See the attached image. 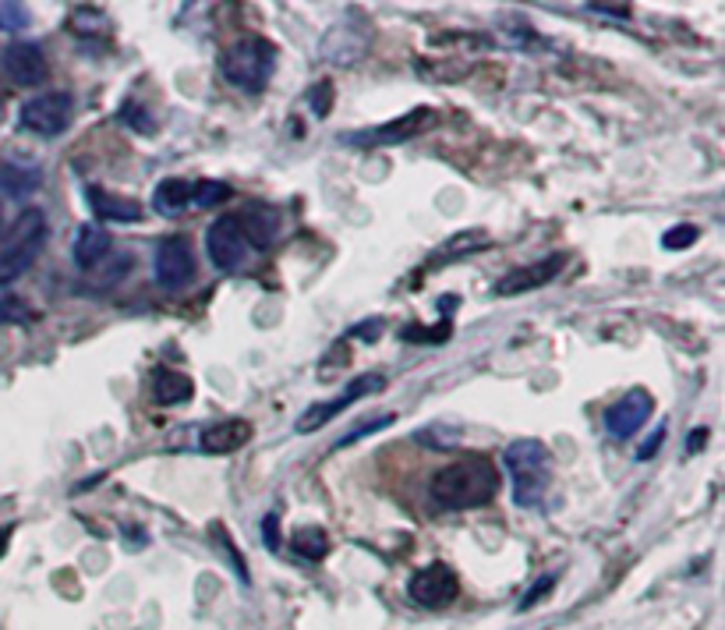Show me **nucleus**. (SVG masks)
Returning a JSON list of instances; mask_svg holds the SVG:
<instances>
[{
    "mask_svg": "<svg viewBox=\"0 0 725 630\" xmlns=\"http://www.w3.org/2000/svg\"><path fill=\"white\" fill-rule=\"evenodd\" d=\"M71 113H75V99H71L67 93H47V96L28 99V104L19 110V124L33 135L57 138L61 132H67Z\"/></svg>",
    "mask_w": 725,
    "mask_h": 630,
    "instance_id": "nucleus-5",
    "label": "nucleus"
},
{
    "mask_svg": "<svg viewBox=\"0 0 725 630\" xmlns=\"http://www.w3.org/2000/svg\"><path fill=\"white\" fill-rule=\"evenodd\" d=\"M509 478H514V499L517 507H538L549 493V450L538 439H517L503 453Z\"/></svg>",
    "mask_w": 725,
    "mask_h": 630,
    "instance_id": "nucleus-3",
    "label": "nucleus"
},
{
    "mask_svg": "<svg viewBox=\"0 0 725 630\" xmlns=\"http://www.w3.org/2000/svg\"><path fill=\"white\" fill-rule=\"evenodd\" d=\"M457 592H460V581H457V574H453L446 564L421 567V570H415V578L407 581V595L415 598L418 606H425V609L450 606L453 598H457Z\"/></svg>",
    "mask_w": 725,
    "mask_h": 630,
    "instance_id": "nucleus-9",
    "label": "nucleus"
},
{
    "mask_svg": "<svg viewBox=\"0 0 725 630\" xmlns=\"http://www.w3.org/2000/svg\"><path fill=\"white\" fill-rule=\"evenodd\" d=\"M0 68H4V75L14 85H25V89L47 82V53L39 50V43H28V39L11 43L4 57H0Z\"/></svg>",
    "mask_w": 725,
    "mask_h": 630,
    "instance_id": "nucleus-11",
    "label": "nucleus"
},
{
    "mask_svg": "<svg viewBox=\"0 0 725 630\" xmlns=\"http://www.w3.org/2000/svg\"><path fill=\"white\" fill-rule=\"evenodd\" d=\"M71 28H78V33H85V28H96V33H103V28H107V14L89 11V8H78L75 14H71Z\"/></svg>",
    "mask_w": 725,
    "mask_h": 630,
    "instance_id": "nucleus-27",
    "label": "nucleus"
},
{
    "mask_svg": "<svg viewBox=\"0 0 725 630\" xmlns=\"http://www.w3.org/2000/svg\"><path fill=\"white\" fill-rule=\"evenodd\" d=\"M552 584H556V578H552V574H545L542 581H538L534 589H531L528 595L520 598V613H528V609H531L534 603H542V598H545V595L552 592Z\"/></svg>",
    "mask_w": 725,
    "mask_h": 630,
    "instance_id": "nucleus-30",
    "label": "nucleus"
},
{
    "mask_svg": "<svg viewBox=\"0 0 725 630\" xmlns=\"http://www.w3.org/2000/svg\"><path fill=\"white\" fill-rule=\"evenodd\" d=\"M121 121H124V124H135L142 135H149V132H152V121H149V113L142 110L138 104H127V107L121 110Z\"/></svg>",
    "mask_w": 725,
    "mask_h": 630,
    "instance_id": "nucleus-29",
    "label": "nucleus"
},
{
    "mask_svg": "<svg viewBox=\"0 0 725 630\" xmlns=\"http://www.w3.org/2000/svg\"><path fill=\"white\" fill-rule=\"evenodd\" d=\"M651 411H655V397H651L648 390H630L627 397H619L616 404L609 408L605 425L616 439H630L637 428L651 419Z\"/></svg>",
    "mask_w": 725,
    "mask_h": 630,
    "instance_id": "nucleus-13",
    "label": "nucleus"
},
{
    "mask_svg": "<svg viewBox=\"0 0 725 630\" xmlns=\"http://www.w3.org/2000/svg\"><path fill=\"white\" fill-rule=\"evenodd\" d=\"M42 184V174L36 163H25V160H0V192L11 195V198H25L33 195Z\"/></svg>",
    "mask_w": 725,
    "mask_h": 630,
    "instance_id": "nucleus-16",
    "label": "nucleus"
},
{
    "mask_svg": "<svg viewBox=\"0 0 725 630\" xmlns=\"http://www.w3.org/2000/svg\"><path fill=\"white\" fill-rule=\"evenodd\" d=\"M294 549H297V556H305V560H322V556L330 553V538H325L322 528L308 524L294 535Z\"/></svg>",
    "mask_w": 725,
    "mask_h": 630,
    "instance_id": "nucleus-22",
    "label": "nucleus"
},
{
    "mask_svg": "<svg viewBox=\"0 0 725 630\" xmlns=\"http://www.w3.org/2000/svg\"><path fill=\"white\" fill-rule=\"evenodd\" d=\"M330 99H333V85L330 82H319L316 89L308 93V104H311V110H316V118H325L330 113Z\"/></svg>",
    "mask_w": 725,
    "mask_h": 630,
    "instance_id": "nucleus-28",
    "label": "nucleus"
},
{
    "mask_svg": "<svg viewBox=\"0 0 725 630\" xmlns=\"http://www.w3.org/2000/svg\"><path fill=\"white\" fill-rule=\"evenodd\" d=\"M231 198V189H226L223 181H198L195 184V195H192V203L195 206H217V203H226Z\"/></svg>",
    "mask_w": 725,
    "mask_h": 630,
    "instance_id": "nucleus-24",
    "label": "nucleus"
},
{
    "mask_svg": "<svg viewBox=\"0 0 725 630\" xmlns=\"http://www.w3.org/2000/svg\"><path fill=\"white\" fill-rule=\"evenodd\" d=\"M8 542H11V528H0V556H4Z\"/></svg>",
    "mask_w": 725,
    "mask_h": 630,
    "instance_id": "nucleus-35",
    "label": "nucleus"
},
{
    "mask_svg": "<svg viewBox=\"0 0 725 630\" xmlns=\"http://www.w3.org/2000/svg\"><path fill=\"white\" fill-rule=\"evenodd\" d=\"M110 252V234L99 223H85L78 227L75 245H71V259H75L82 269H93L99 259H107Z\"/></svg>",
    "mask_w": 725,
    "mask_h": 630,
    "instance_id": "nucleus-17",
    "label": "nucleus"
},
{
    "mask_svg": "<svg viewBox=\"0 0 725 630\" xmlns=\"http://www.w3.org/2000/svg\"><path fill=\"white\" fill-rule=\"evenodd\" d=\"M662 439H665V425H659L655 433L648 436V443H644L641 450H637V457H641V461H648V457H655V453H659V447H662Z\"/></svg>",
    "mask_w": 725,
    "mask_h": 630,
    "instance_id": "nucleus-32",
    "label": "nucleus"
},
{
    "mask_svg": "<svg viewBox=\"0 0 725 630\" xmlns=\"http://www.w3.org/2000/svg\"><path fill=\"white\" fill-rule=\"evenodd\" d=\"M248 439H251V422L226 419L220 425H209L202 439H198V447H202V453H234L245 447Z\"/></svg>",
    "mask_w": 725,
    "mask_h": 630,
    "instance_id": "nucleus-15",
    "label": "nucleus"
},
{
    "mask_svg": "<svg viewBox=\"0 0 725 630\" xmlns=\"http://www.w3.org/2000/svg\"><path fill=\"white\" fill-rule=\"evenodd\" d=\"M152 274H156V283L167 291H181L184 283L195 277V252L188 245V238H163L160 245H156V255H152Z\"/></svg>",
    "mask_w": 725,
    "mask_h": 630,
    "instance_id": "nucleus-8",
    "label": "nucleus"
},
{
    "mask_svg": "<svg viewBox=\"0 0 725 630\" xmlns=\"http://www.w3.org/2000/svg\"><path fill=\"white\" fill-rule=\"evenodd\" d=\"M192 195H195V184L181 181V178H170V181L160 184V189H156L152 206L160 209V213H177V209H184V206L192 203Z\"/></svg>",
    "mask_w": 725,
    "mask_h": 630,
    "instance_id": "nucleus-21",
    "label": "nucleus"
},
{
    "mask_svg": "<svg viewBox=\"0 0 725 630\" xmlns=\"http://www.w3.org/2000/svg\"><path fill=\"white\" fill-rule=\"evenodd\" d=\"M591 11H605V14H630V8H609V4H591Z\"/></svg>",
    "mask_w": 725,
    "mask_h": 630,
    "instance_id": "nucleus-34",
    "label": "nucleus"
},
{
    "mask_svg": "<svg viewBox=\"0 0 725 630\" xmlns=\"http://www.w3.org/2000/svg\"><path fill=\"white\" fill-rule=\"evenodd\" d=\"M432 499L443 510H475L492 504L500 493V468L489 457H464L457 464L439 468L429 482Z\"/></svg>",
    "mask_w": 725,
    "mask_h": 630,
    "instance_id": "nucleus-1",
    "label": "nucleus"
},
{
    "mask_svg": "<svg viewBox=\"0 0 725 630\" xmlns=\"http://www.w3.org/2000/svg\"><path fill=\"white\" fill-rule=\"evenodd\" d=\"M393 419H396V414H379V419H372V422H365V425H354L347 436H340V443H336V447H351V443H358V439H365V436L379 433V428L393 425Z\"/></svg>",
    "mask_w": 725,
    "mask_h": 630,
    "instance_id": "nucleus-25",
    "label": "nucleus"
},
{
    "mask_svg": "<svg viewBox=\"0 0 725 630\" xmlns=\"http://www.w3.org/2000/svg\"><path fill=\"white\" fill-rule=\"evenodd\" d=\"M89 206L99 220H113V223H135L142 220V206L135 198H121L103 189H89Z\"/></svg>",
    "mask_w": 725,
    "mask_h": 630,
    "instance_id": "nucleus-18",
    "label": "nucleus"
},
{
    "mask_svg": "<svg viewBox=\"0 0 725 630\" xmlns=\"http://www.w3.org/2000/svg\"><path fill=\"white\" fill-rule=\"evenodd\" d=\"M432 110H410L404 118H396L390 124H379V128H365V132H354V135H344L347 146H361V149H372V146H396V142H407L410 135H418L425 124H432Z\"/></svg>",
    "mask_w": 725,
    "mask_h": 630,
    "instance_id": "nucleus-10",
    "label": "nucleus"
},
{
    "mask_svg": "<svg viewBox=\"0 0 725 630\" xmlns=\"http://www.w3.org/2000/svg\"><path fill=\"white\" fill-rule=\"evenodd\" d=\"M33 25V14L25 4H14V0H0V28L4 33H22V28Z\"/></svg>",
    "mask_w": 725,
    "mask_h": 630,
    "instance_id": "nucleus-23",
    "label": "nucleus"
},
{
    "mask_svg": "<svg viewBox=\"0 0 725 630\" xmlns=\"http://www.w3.org/2000/svg\"><path fill=\"white\" fill-rule=\"evenodd\" d=\"M365 50H368V33H361L354 22L336 25L322 36V57L330 64H354L361 61Z\"/></svg>",
    "mask_w": 725,
    "mask_h": 630,
    "instance_id": "nucleus-14",
    "label": "nucleus"
},
{
    "mask_svg": "<svg viewBox=\"0 0 725 630\" xmlns=\"http://www.w3.org/2000/svg\"><path fill=\"white\" fill-rule=\"evenodd\" d=\"M192 393H195V386L184 372H174V368H156L152 372V400L156 404L174 408V404H184V400H192Z\"/></svg>",
    "mask_w": 725,
    "mask_h": 630,
    "instance_id": "nucleus-19",
    "label": "nucleus"
},
{
    "mask_svg": "<svg viewBox=\"0 0 725 630\" xmlns=\"http://www.w3.org/2000/svg\"><path fill=\"white\" fill-rule=\"evenodd\" d=\"M277 68V47L266 36H241L220 57L226 85L241 93H262Z\"/></svg>",
    "mask_w": 725,
    "mask_h": 630,
    "instance_id": "nucleus-2",
    "label": "nucleus"
},
{
    "mask_svg": "<svg viewBox=\"0 0 725 630\" xmlns=\"http://www.w3.org/2000/svg\"><path fill=\"white\" fill-rule=\"evenodd\" d=\"M566 266V255H545V259H538L531 266H520L514 274H506L500 283H495V294L500 298H517V294H528V291H538L545 288V283L556 280V274Z\"/></svg>",
    "mask_w": 725,
    "mask_h": 630,
    "instance_id": "nucleus-12",
    "label": "nucleus"
},
{
    "mask_svg": "<svg viewBox=\"0 0 725 630\" xmlns=\"http://www.w3.org/2000/svg\"><path fill=\"white\" fill-rule=\"evenodd\" d=\"M237 223H241V231H245V238H248V245H255V249H266L269 241H273V234H277V209H266V206H255V209H248L245 213V220L237 217Z\"/></svg>",
    "mask_w": 725,
    "mask_h": 630,
    "instance_id": "nucleus-20",
    "label": "nucleus"
},
{
    "mask_svg": "<svg viewBox=\"0 0 725 630\" xmlns=\"http://www.w3.org/2000/svg\"><path fill=\"white\" fill-rule=\"evenodd\" d=\"M704 439H708V428H698V433H690V439H687V453H698V450L704 447Z\"/></svg>",
    "mask_w": 725,
    "mask_h": 630,
    "instance_id": "nucleus-33",
    "label": "nucleus"
},
{
    "mask_svg": "<svg viewBox=\"0 0 725 630\" xmlns=\"http://www.w3.org/2000/svg\"><path fill=\"white\" fill-rule=\"evenodd\" d=\"M379 386H386V376L382 372H365V376H358L344 393H340L336 400H322V404H311L302 419L294 422V428L302 436H308V433H319V428L330 422V419H336L340 411H347L354 400H361V397H368V393H376Z\"/></svg>",
    "mask_w": 725,
    "mask_h": 630,
    "instance_id": "nucleus-6",
    "label": "nucleus"
},
{
    "mask_svg": "<svg viewBox=\"0 0 725 630\" xmlns=\"http://www.w3.org/2000/svg\"><path fill=\"white\" fill-rule=\"evenodd\" d=\"M206 252H209L212 266L223 269V274H234V269L248 263V238H245V231H241L237 217H220L209 223Z\"/></svg>",
    "mask_w": 725,
    "mask_h": 630,
    "instance_id": "nucleus-7",
    "label": "nucleus"
},
{
    "mask_svg": "<svg viewBox=\"0 0 725 630\" xmlns=\"http://www.w3.org/2000/svg\"><path fill=\"white\" fill-rule=\"evenodd\" d=\"M42 245H47V213L42 209H25L19 220H14L11 234L0 249V288L14 283L22 274L33 269L39 259Z\"/></svg>",
    "mask_w": 725,
    "mask_h": 630,
    "instance_id": "nucleus-4",
    "label": "nucleus"
},
{
    "mask_svg": "<svg viewBox=\"0 0 725 630\" xmlns=\"http://www.w3.org/2000/svg\"><path fill=\"white\" fill-rule=\"evenodd\" d=\"M0 227H4V213H0Z\"/></svg>",
    "mask_w": 725,
    "mask_h": 630,
    "instance_id": "nucleus-36",
    "label": "nucleus"
},
{
    "mask_svg": "<svg viewBox=\"0 0 725 630\" xmlns=\"http://www.w3.org/2000/svg\"><path fill=\"white\" fill-rule=\"evenodd\" d=\"M693 241H698V227L684 223V227H673V231H665L662 245H665V249H673V252H679V249H690Z\"/></svg>",
    "mask_w": 725,
    "mask_h": 630,
    "instance_id": "nucleus-26",
    "label": "nucleus"
},
{
    "mask_svg": "<svg viewBox=\"0 0 725 630\" xmlns=\"http://www.w3.org/2000/svg\"><path fill=\"white\" fill-rule=\"evenodd\" d=\"M262 538H266V549H280V521H277V513H269V518L262 521Z\"/></svg>",
    "mask_w": 725,
    "mask_h": 630,
    "instance_id": "nucleus-31",
    "label": "nucleus"
}]
</instances>
